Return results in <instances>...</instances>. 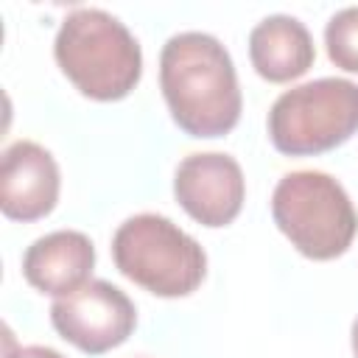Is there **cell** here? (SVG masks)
<instances>
[{"mask_svg": "<svg viewBox=\"0 0 358 358\" xmlns=\"http://www.w3.org/2000/svg\"><path fill=\"white\" fill-rule=\"evenodd\" d=\"M159 87L173 123L190 137H221L241 117L235 64L210 34L182 31L162 45Z\"/></svg>", "mask_w": 358, "mask_h": 358, "instance_id": "obj_1", "label": "cell"}, {"mask_svg": "<svg viewBox=\"0 0 358 358\" xmlns=\"http://www.w3.org/2000/svg\"><path fill=\"white\" fill-rule=\"evenodd\" d=\"M53 56L76 90L95 101L126 98L143 76L134 34L103 8H76L53 39Z\"/></svg>", "mask_w": 358, "mask_h": 358, "instance_id": "obj_2", "label": "cell"}, {"mask_svg": "<svg viewBox=\"0 0 358 358\" xmlns=\"http://www.w3.org/2000/svg\"><path fill=\"white\" fill-rule=\"evenodd\" d=\"M271 218L291 246L310 260L344 255L358 232L347 190L324 171L285 173L271 193Z\"/></svg>", "mask_w": 358, "mask_h": 358, "instance_id": "obj_3", "label": "cell"}, {"mask_svg": "<svg viewBox=\"0 0 358 358\" xmlns=\"http://www.w3.org/2000/svg\"><path fill=\"white\" fill-rule=\"evenodd\" d=\"M112 260L123 277L165 299L193 294L207 274L199 241L157 213L131 215L117 227Z\"/></svg>", "mask_w": 358, "mask_h": 358, "instance_id": "obj_4", "label": "cell"}, {"mask_svg": "<svg viewBox=\"0 0 358 358\" xmlns=\"http://www.w3.org/2000/svg\"><path fill=\"white\" fill-rule=\"evenodd\" d=\"M358 131V84L316 78L285 90L268 109V137L280 154L313 157L347 143Z\"/></svg>", "mask_w": 358, "mask_h": 358, "instance_id": "obj_5", "label": "cell"}, {"mask_svg": "<svg viewBox=\"0 0 358 358\" xmlns=\"http://www.w3.org/2000/svg\"><path fill=\"white\" fill-rule=\"evenodd\" d=\"M50 324L56 333L87 355H101L120 347L134 324V302L106 280H90L78 291L59 296L50 305Z\"/></svg>", "mask_w": 358, "mask_h": 358, "instance_id": "obj_6", "label": "cell"}, {"mask_svg": "<svg viewBox=\"0 0 358 358\" xmlns=\"http://www.w3.org/2000/svg\"><path fill=\"white\" fill-rule=\"evenodd\" d=\"M173 196L182 210L204 227H227L238 218L246 196L243 171L221 151L190 154L176 165Z\"/></svg>", "mask_w": 358, "mask_h": 358, "instance_id": "obj_7", "label": "cell"}, {"mask_svg": "<svg viewBox=\"0 0 358 358\" xmlns=\"http://www.w3.org/2000/svg\"><path fill=\"white\" fill-rule=\"evenodd\" d=\"M59 165L48 148L17 140L0 159V210L11 221L45 218L59 201Z\"/></svg>", "mask_w": 358, "mask_h": 358, "instance_id": "obj_8", "label": "cell"}, {"mask_svg": "<svg viewBox=\"0 0 358 358\" xmlns=\"http://www.w3.org/2000/svg\"><path fill=\"white\" fill-rule=\"evenodd\" d=\"M95 266V246L78 229H56L36 238L22 255L25 280L50 296H67L90 282Z\"/></svg>", "mask_w": 358, "mask_h": 358, "instance_id": "obj_9", "label": "cell"}, {"mask_svg": "<svg viewBox=\"0 0 358 358\" xmlns=\"http://www.w3.org/2000/svg\"><path fill=\"white\" fill-rule=\"evenodd\" d=\"M249 59L257 76L271 84H282L308 73L316 59L313 36L291 14H271L260 20L249 34Z\"/></svg>", "mask_w": 358, "mask_h": 358, "instance_id": "obj_10", "label": "cell"}, {"mask_svg": "<svg viewBox=\"0 0 358 358\" xmlns=\"http://www.w3.org/2000/svg\"><path fill=\"white\" fill-rule=\"evenodd\" d=\"M324 45L336 67L358 73V6H347L327 20Z\"/></svg>", "mask_w": 358, "mask_h": 358, "instance_id": "obj_11", "label": "cell"}, {"mask_svg": "<svg viewBox=\"0 0 358 358\" xmlns=\"http://www.w3.org/2000/svg\"><path fill=\"white\" fill-rule=\"evenodd\" d=\"M6 358H64V355L56 352V350H50V347H39V344L14 350V338H11V333L6 330Z\"/></svg>", "mask_w": 358, "mask_h": 358, "instance_id": "obj_12", "label": "cell"}, {"mask_svg": "<svg viewBox=\"0 0 358 358\" xmlns=\"http://www.w3.org/2000/svg\"><path fill=\"white\" fill-rule=\"evenodd\" d=\"M350 341H352V355L358 358V316L352 322V330H350Z\"/></svg>", "mask_w": 358, "mask_h": 358, "instance_id": "obj_13", "label": "cell"}]
</instances>
